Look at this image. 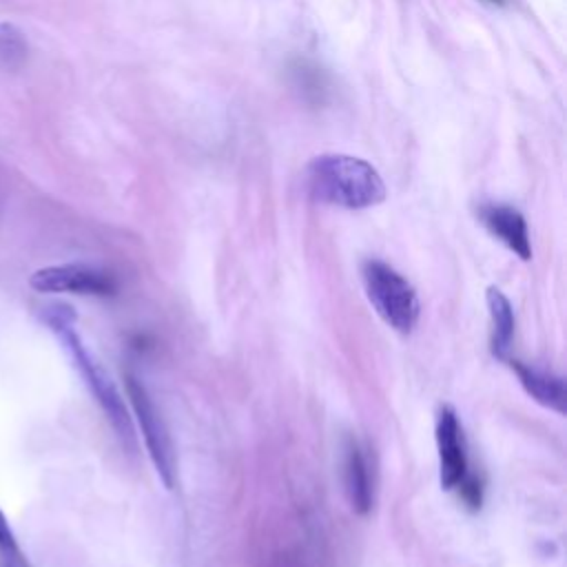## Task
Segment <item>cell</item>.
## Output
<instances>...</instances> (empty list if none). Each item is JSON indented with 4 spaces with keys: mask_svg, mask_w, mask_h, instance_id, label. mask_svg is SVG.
Instances as JSON below:
<instances>
[{
    "mask_svg": "<svg viewBox=\"0 0 567 567\" xmlns=\"http://www.w3.org/2000/svg\"><path fill=\"white\" fill-rule=\"evenodd\" d=\"M29 286L35 292H73V295H97L109 297L117 290L115 277L89 264H58L38 268L29 277Z\"/></svg>",
    "mask_w": 567,
    "mask_h": 567,
    "instance_id": "cell-5",
    "label": "cell"
},
{
    "mask_svg": "<svg viewBox=\"0 0 567 567\" xmlns=\"http://www.w3.org/2000/svg\"><path fill=\"white\" fill-rule=\"evenodd\" d=\"M40 319L58 334L60 343L71 354L78 372L82 374L86 388L91 390V394L100 403L102 412L106 414V419L113 425V430L120 436V441L126 447H135L133 421H131V414H128V410L124 405V399L117 392V388H115L113 379L109 377V372L102 368L100 361H95V357L89 352V348L84 346V341L75 332V328H73L75 310L69 303H51V306L42 308Z\"/></svg>",
    "mask_w": 567,
    "mask_h": 567,
    "instance_id": "cell-1",
    "label": "cell"
},
{
    "mask_svg": "<svg viewBox=\"0 0 567 567\" xmlns=\"http://www.w3.org/2000/svg\"><path fill=\"white\" fill-rule=\"evenodd\" d=\"M487 2H494V4H503V0H487Z\"/></svg>",
    "mask_w": 567,
    "mask_h": 567,
    "instance_id": "cell-15",
    "label": "cell"
},
{
    "mask_svg": "<svg viewBox=\"0 0 567 567\" xmlns=\"http://www.w3.org/2000/svg\"><path fill=\"white\" fill-rule=\"evenodd\" d=\"M509 363V368L514 370V374L518 377L523 390L540 405L554 410L556 414H565L567 408V390H565V381L563 377H556L551 372L538 370L534 365H527L518 359H505Z\"/></svg>",
    "mask_w": 567,
    "mask_h": 567,
    "instance_id": "cell-8",
    "label": "cell"
},
{
    "mask_svg": "<svg viewBox=\"0 0 567 567\" xmlns=\"http://www.w3.org/2000/svg\"><path fill=\"white\" fill-rule=\"evenodd\" d=\"M0 551L4 556V563L7 567H27L22 556H20V549H18V543H16V536L4 518V514L0 512Z\"/></svg>",
    "mask_w": 567,
    "mask_h": 567,
    "instance_id": "cell-13",
    "label": "cell"
},
{
    "mask_svg": "<svg viewBox=\"0 0 567 567\" xmlns=\"http://www.w3.org/2000/svg\"><path fill=\"white\" fill-rule=\"evenodd\" d=\"M27 55L29 44L24 33L11 22H0V64L7 69H20Z\"/></svg>",
    "mask_w": 567,
    "mask_h": 567,
    "instance_id": "cell-11",
    "label": "cell"
},
{
    "mask_svg": "<svg viewBox=\"0 0 567 567\" xmlns=\"http://www.w3.org/2000/svg\"><path fill=\"white\" fill-rule=\"evenodd\" d=\"M478 217L483 226L503 241L514 255H518L523 261L532 259V241L525 217L507 206V204H485L478 208Z\"/></svg>",
    "mask_w": 567,
    "mask_h": 567,
    "instance_id": "cell-7",
    "label": "cell"
},
{
    "mask_svg": "<svg viewBox=\"0 0 567 567\" xmlns=\"http://www.w3.org/2000/svg\"><path fill=\"white\" fill-rule=\"evenodd\" d=\"M485 303L489 310V321H492V354L501 361L507 359V352L512 348L514 339V328H516V317L509 299L496 288L489 286L485 292Z\"/></svg>",
    "mask_w": 567,
    "mask_h": 567,
    "instance_id": "cell-10",
    "label": "cell"
},
{
    "mask_svg": "<svg viewBox=\"0 0 567 567\" xmlns=\"http://www.w3.org/2000/svg\"><path fill=\"white\" fill-rule=\"evenodd\" d=\"M124 383H126V394H128L133 414H135L137 425L142 430L144 445H146L148 456L155 465V472L162 478V483L168 489H173L177 465H175V447H173V441H171V432H168L157 405L153 403L146 385L131 372H126Z\"/></svg>",
    "mask_w": 567,
    "mask_h": 567,
    "instance_id": "cell-4",
    "label": "cell"
},
{
    "mask_svg": "<svg viewBox=\"0 0 567 567\" xmlns=\"http://www.w3.org/2000/svg\"><path fill=\"white\" fill-rule=\"evenodd\" d=\"M306 179L310 195L330 206L361 210L385 199V184L379 171L361 157L319 155L308 164Z\"/></svg>",
    "mask_w": 567,
    "mask_h": 567,
    "instance_id": "cell-2",
    "label": "cell"
},
{
    "mask_svg": "<svg viewBox=\"0 0 567 567\" xmlns=\"http://www.w3.org/2000/svg\"><path fill=\"white\" fill-rule=\"evenodd\" d=\"M456 487L461 492L463 503L470 509H474V512L481 509V505H483V483L474 474H465Z\"/></svg>",
    "mask_w": 567,
    "mask_h": 567,
    "instance_id": "cell-14",
    "label": "cell"
},
{
    "mask_svg": "<svg viewBox=\"0 0 567 567\" xmlns=\"http://www.w3.org/2000/svg\"><path fill=\"white\" fill-rule=\"evenodd\" d=\"M297 86H301V91L306 95H312L315 100L321 102V95L326 93L328 84H326V75L321 73V69L308 64V62H297V66L292 69Z\"/></svg>",
    "mask_w": 567,
    "mask_h": 567,
    "instance_id": "cell-12",
    "label": "cell"
},
{
    "mask_svg": "<svg viewBox=\"0 0 567 567\" xmlns=\"http://www.w3.org/2000/svg\"><path fill=\"white\" fill-rule=\"evenodd\" d=\"M343 483H346V494L357 514H368L374 503V487L370 478V463L359 447L357 441H348L346 445V461H343Z\"/></svg>",
    "mask_w": 567,
    "mask_h": 567,
    "instance_id": "cell-9",
    "label": "cell"
},
{
    "mask_svg": "<svg viewBox=\"0 0 567 567\" xmlns=\"http://www.w3.org/2000/svg\"><path fill=\"white\" fill-rule=\"evenodd\" d=\"M436 450H439V481L443 489H456L461 478L467 474V450L465 436L456 410L443 403L436 414Z\"/></svg>",
    "mask_w": 567,
    "mask_h": 567,
    "instance_id": "cell-6",
    "label": "cell"
},
{
    "mask_svg": "<svg viewBox=\"0 0 567 567\" xmlns=\"http://www.w3.org/2000/svg\"><path fill=\"white\" fill-rule=\"evenodd\" d=\"M361 279L365 297L377 315L392 330L410 334L421 315V303L414 286L401 272L379 259H365L361 264Z\"/></svg>",
    "mask_w": 567,
    "mask_h": 567,
    "instance_id": "cell-3",
    "label": "cell"
}]
</instances>
